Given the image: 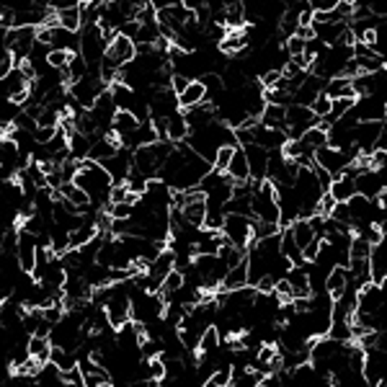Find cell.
Listing matches in <instances>:
<instances>
[{
  "label": "cell",
  "mask_w": 387,
  "mask_h": 387,
  "mask_svg": "<svg viewBox=\"0 0 387 387\" xmlns=\"http://www.w3.org/2000/svg\"><path fill=\"white\" fill-rule=\"evenodd\" d=\"M171 150H173L171 142H155V145L137 147L135 155H132V168L147 181L158 179V173H160L165 158L171 155Z\"/></svg>",
  "instance_id": "obj_1"
},
{
  "label": "cell",
  "mask_w": 387,
  "mask_h": 387,
  "mask_svg": "<svg viewBox=\"0 0 387 387\" xmlns=\"http://www.w3.org/2000/svg\"><path fill=\"white\" fill-rule=\"evenodd\" d=\"M251 217H240V215H225L222 217V230L220 235L225 238V243H230L238 251H245L253 245V235H251Z\"/></svg>",
  "instance_id": "obj_2"
},
{
  "label": "cell",
  "mask_w": 387,
  "mask_h": 387,
  "mask_svg": "<svg viewBox=\"0 0 387 387\" xmlns=\"http://www.w3.org/2000/svg\"><path fill=\"white\" fill-rule=\"evenodd\" d=\"M385 307V287L377 284H364L356 292V305H354V315H374Z\"/></svg>",
  "instance_id": "obj_3"
},
{
  "label": "cell",
  "mask_w": 387,
  "mask_h": 387,
  "mask_svg": "<svg viewBox=\"0 0 387 387\" xmlns=\"http://www.w3.org/2000/svg\"><path fill=\"white\" fill-rule=\"evenodd\" d=\"M385 370H387V352H367L364 361H361V379L367 387H374L379 382H385Z\"/></svg>",
  "instance_id": "obj_4"
},
{
  "label": "cell",
  "mask_w": 387,
  "mask_h": 387,
  "mask_svg": "<svg viewBox=\"0 0 387 387\" xmlns=\"http://www.w3.org/2000/svg\"><path fill=\"white\" fill-rule=\"evenodd\" d=\"M356 122H387V101L379 96H361L354 104Z\"/></svg>",
  "instance_id": "obj_5"
},
{
  "label": "cell",
  "mask_w": 387,
  "mask_h": 387,
  "mask_svg": "<svg viewBox=\"0 0 387 387\" xmlns=\"http://www.w3.org/2000/svg\"><path fill=\"white\" fill-rule=\"evenodd\" d=\"M101 168L108 173L111 186L124 183V181L129 179V171H132V153H129V150H124V147H119L114 158H108L106 163H101Z\"/></svg>",
  "instance_id": "obj_6"
},
{
  "label": "cell",
  "mask_w": 387,
  "mask_h": 387,
  "mask_svg": "<svg viewBox=\"0 0 387 387\" xmlns=\"http://www.w3.org/2000/svg\"><path fill=\"white\" fill-rule=\"evenodd\" d=\"M367 271H370V284L385 287V279H387V245H385V240L377 245H372L370 258H367Z\"/></svg>",
  "instance_id": "obj_7"
},
{
  "label": "cell",
  "mask_w": 387,
  "mask_h": 387,
  "mask_svg": "<svg viewBox=\"0 0 387 387\" xmlns=\"http://www.w3.org/2000/svg\"><path fill=\"white\" fill-rule=\"evenodd\" d=\"M245 155V163H248V171H251V176L256 181H263V176H266V160H269V153L263 150V147H258V145H245V147H240Z\"/></svg>",
  "instance_id": "obj_8"
},
{
  "label": "cell",
  "mask_w": 387,
  "mask_h": 387,
  "mask_svg": "<svg viewBox=\"0 0 387 387\" xmlns=\"http://www.w3.org/2000/svg\"><path fill=\"white\" fill-rule=\"evenodd\" d=\"M225 179L230 183H248L251 181V171H248V163H245V155L240 147H235L233 150V158H230V165H227L225 171Z\"/></svg>",
  "instance_id": "obj_9"
},
{
  "label": "cell",
  "mask_w": 387,
  "mask_h": 387,
  "mask_svg": "<svg viewBox=\"0 0 387 387\" xmlns=\"http://www.w3.org/2000/svg\"><path fill=\"white\" fill-rule=\"evenodd\" d=\"M253 145L263 147L266 153H274V150H281V147L287 145V135L279 132V129H263V126L258 124L256 126V140H253Z\"/></svg>",
  "instance_id": "obj_10"
},
{
  "label": "cell",
  "mask_w": 387,
  "mask_h": 387,
  "mask_svg": "<svg viewBox=\"0 0 387 387\" xmlns=\"http://www.w3.org/2000/svg\"><path fill=\"white\" fill-rule=\"evenodd\" d=\"M346 284H349V271L346 269H341V266H334V269L328 271V277H325V284H323V289H325V295L328 297L334 299H338L343 295V289H346Z\"/></svg>",
  "instance_id": "obj_11"
},
{
  "label": "cell",
  "mask_w": 387,
  "mask_h": 387,
  "mask_svg": "<svg viewBox=\"0 0 387 387\" xmlns=\"http://www.w3.org/2000/svg\"><path fill=\"white\" fill-rule=\"evenodd\" d=\"M186 137H189V124L183 119V111H176V114H171V117L165 119V140L171 145L173 142L181 145Z\"/></svg>",
  "instance_id": "obj_12"
},
{
  "label": "cell",
  "mask_w": 387,
  "mask_h": 387,
  "mask_svg": "<svg viewBox=\"0 0 387 387\" xmlns=\"http://www.w3.org/2000/svg\"><path fill=\"white\" fill-rule=\"evenodd\" d=\"M204 99H207V90H204L201 81H191L189 85H186V90H183V93L179 96V108L189 111V108L199 106V104H204Z\"/></svg>",
  "instance_id": "obj_13"
},
{
  "label": "cell",
  "mask_w": 387,
  "mask_h": 387,
  "mask_svg": "<svg viewBox=\"0 0 387 387\" xmlns=\"http://www.w3.org/2000/svg\"><path fill=\"white\" fill-rule=\"evenodd\" d=\"M93 238H99V227L93 220H83L81 227H75L70 233V251H78L83 245H88Z\"/></svg>",
  "instance_id": "obj_14"
},
{
  "label": "cell",
  "mask_w": 387,
  "mask_h": 387,
  "mask_svg": "<svg viewBox=\"0 0 387 387\" xmlns=\"http://www.w3.org/2000/svg\"><path fill=\"white\" fill-rule=\"evenodd\" d=\"M26 352H28V359H34L36 364H49V354H52V346L47 341L44 336H28V343H26Z\"/></svg>",
  "instance_id": "obj_15"
},
{
  "label": "cell",
  "mask_w": 387,
  "mask_h": 387,
  "mask_svg": "<svg viewBox=\"0 0 387 387\" xmlns=\"http://www.w3.org/2000/svg\"><path fill=\"white\" fill-rule=\"evenodd\" d=\"M173 269H176V256H173L168 248H163V251L158 253V258H155L153 263H147V274H150V277H158V279H165Z\"/></svg>",
  "instance_id": "obj_16"
},
{
  "label": "cell",
  "mask_w": 387,
  "mask_h": 387,
  "mask_svg": "<svg viewBox=\"0 0 387 387\" xmlns=\"http://www.w3.org/2000/svg\"><path fill=\"white\" fill-rule=\"evenodd\" d=\"M245 287H248V269H245V261L227 271L222 284H220L222 292H238V289H245Z\"/></svg>",
  "instance_id": "obj_17"
},
{
  "label": "cell",
  "mask_w": 387,
  "mask_h": 387,
  "mask_svg": "<svg viewBox=\"0 0 387 387\" xmlns=\"http://www.w3.org/2000/svg\"><path fill=\"white\" fill-rule=\"evenodd\" d=\"M328 197L334 199L336 204H346L352 197H356V189H354V181L346 179V176H336L331 189H328Z\"/></svg>",
  "instance_id": "obj_18"
},
{
  "label": "cell",
  "mask_w": 387,
  "mask_h": 387,
  "mask_svg": "<svg viewBox=\"0 0 387 387\" xmlns=\"http://www.w3.org/2000/svg\"><path fill=\"white\" fill-rule=\"evenodd\" d=\"M78 6H81V3H75L70 8L54 10L57 26L65 28V31H70V34H78V28H81V8H78Z\"/></svg>",
  "instance_id": "obj_19"
},
{
  "label": "cell",
  "mask_w": 387,
  "mask_h": 387,
  "mask_svg": "<svg viewBox=\"0 0 387 387\" xmlns=\"http://www.w3.org/2000/svg\"><path fill=\"white\" fill-rule=\"evenodd\" d=\"M323 96L325 99H356L352 90V81H346V78H334V81H328L323 85Z\"/></svg>",
  "instance_id": "obj_20"
},
{
  "label": "cell",
  "mask_w": 387,
  "mask_h": 387,
  "mask_svg": "<svg viewBox=\"0 0 387 387\" xmlns=\"http://www.w3.org/2000/svg\"><path fill=\"white\" fill-rule=\"evenodd\" d=\"M289 230H292V240H295V245L299 248V253L305 251V248L313 243V240H318L307 220H297V222H292V225H289Z\"/></svg>",
  "instance_id": "obj_21"
},
{
  "label": "cell",
  "mask_w": 387,
  "mask_h": 387,
  "mask_svg": "<svg viewBox=\"0 0 387 387\" xmlns=\"http://www.w3.org/2000/svg\"><path fill=\"white\" fill-rule=\"evenodd\" d=\"M225 28L227 31H243L245 28L243 3H225Z\"/></svg>",
  "instance_id": "obj_22"
},
{
  "label": "cell",
  "mask_w": 387,
  "mask_h": 387,
  "mask_svg": "<svg viewBox=\"0 0 387 387\" xmlns=\"http://www.w3.org/2000/svg\"><path fill=\"white\" fill-rule=\"evenodd\" d=\"M49 364H52L60 374H65V372H70L78 367V356L70 352H63V349H52V354H49Z\"/></svg>",
  "instance_id": "obj_23"
},
{
  "label": "cell",
  "mask_w": 387,
  "mask_h": 387,
  "mask_svg": "<svg viewBox=\"0 0 387 387\" xmlns=\"http://www.w3.org/2000/svg\"><path fill=\"white\" fill-rule=\"evenodd\" d=\"M220 52L222 54H240L243 49H248L245 47V39H243V31H227L225 39L220 42Z\"/></svg>",
  "instance_id": "obj_24"
},
{
  "label": "cell",
  "mask_w": 387,
  "mask_h": 387,
  "mask_svg": "<svg viewBox=\"0 0 387 387\" xmlns=\"http://www.w3.org/2000/svg\"><path fill=\"white\" fill-rule=\"evenodd\" d=\"M299 142L305 145V147H310V150L315 153V150H320V147H325V145H328V132L318 129V126H310L305 135H302V140H299Z\"/></svg>",
  "instance_id": "obj_25"
},
{
  "label": "cell",
  "mask_w": 387,
  "mask_h": 387,
  "mask_svg": "<svg viewBox=\"0 0 387 387\" xmlns=\"http://www.w3.org/2000/svg\"><path fill=\"white\" fill-rule=\"evenodd\" d=\"M72 54L70 52H57V49H49L47 54V67L49 70H57V72H65V67L70 65Z\"/></svg>",
  "instance_id": "obj_26"
},
{
  "label": "cell",
  "mask_w": 387,
  "mask_h": 387,
  "mask_svg": "<svg viewBox=\"0 0 387 387\" xmlns=\"http://www.w3.org/2000/svg\"><path fill=\"white\" fill-rule=\"evenodd\" d=\"M181 287H183V271L173 269L171 274H168V277L163 279V289H160V292L165 295V297H171V295H176Z\"/></svg>",
  "instance_id": "obj_27"
},
{
  "label": "cell",
  "mask_w": 387,
  "mask_h": 387,
  "mask_svg": "<svg viewBox=\"0 0 387 387\" xmlns=\"http://www.w3.org/2000/svg\"><path fill=\"white\" fill-rule=\"evenodd\" d=\"M233 150L235 147H220L215 155V160H212V171L215 173H222L225 176L227 165H230V158H233Z\"/></svg>",
  "instance_id": "obj_28"
},
{
  "label": "cell",
  "mask_w": 387,
  "mask_h": 387,
  "mask_svg": "<svg viewBox=\"0 0 387 387\" xmlns=\"http://www.w3.org/2000/svg\"><path fill=\"white\" fill-rule=\"evenodd\" d=\"M132 212H135V207H132V204H126V201H122V204H108L106 207L108 220H129Z\"/></svg>",
  "instance_id": "obj_29"
},
{
  "label": "cell",
  "mask_w": 387,
  "mask_h": 387,
  "mask_svg": "<svg viewBox=\"0 0 387 387\" xmlns=\"http://www.w3.org/2000/svg\"><path fill=\"white\" fill-rule=\"evenodd\" d=\"M310 111H313V117L315 119H325L328 114H331V99H325L323 93H320V96L310 104Z\"/></svg>",
  "instance_id": "obj_30"
},
{
  "label": "cell",
  "mask_w": 387,
  "mask_h": 387,
  "mask_svg": "<svg viewBox=\"0 0 387 387\" xmlns=\"http://www.w3.org/2000/svg\"><path fill=\"white\" fill-rule=\"evenodd\" d=\"M145 372H147V379H153V382H163L165 379V364L160 361V356L147 361V370Z\"/></svg>",
  "instance_id": "obj_31"
}]
</instances>
